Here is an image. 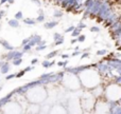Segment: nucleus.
I'll return each mask as SVG.
<instances>
[{"mask_svg":"<svg viewBox=\"0 0 121 114\" xmlns=\"http://www.w3.org/2000/svg\"><path fill=\"white\" fill-rule=\"evenodd\" d=\"M21 17H22V16H21V12H18L16 14V18H21Z\"/></svg>","mask_w":121,"mask_h":114,"instance_id":"nucleus-1","label":"nucleus"},{"mask_svg":"<svg viewBox=\"0 0 121 114\" xmlns=\"http://www.w3.org/2000/svg\"><path fill=\"white\" fill-rule=\"evenodd\" d=\"M84 38H85V37H84V36H81V37H80V41H83V40H84Z\"/></svg>","mask_w":121,"mask_h":114,"instance_id":"nucleus-2","label":"nucleus"},{"mask_svg":"<svg viewBox=\"0 0 121 114\" xmlns=\"http://www.w3.org/2000/svg\"><path fill=\"white\" fill-rule=\"evenodd\" d=\"M35 62H37V59H33V60H32V63H35Z\"/></svg>","mask_w":121,"mask_h":114,"instance_id":"nucleus-3","label":"nucleus"}]
</instances>
